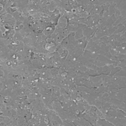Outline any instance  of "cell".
Here are the masks:
<instances>
[{
    "instance_id": "13",
    "label": "cell",
    "mask_w": 126,
    "mask_h": 126,
    "mask_svg": "<svg viewBox=\"0 0 126 126\" xmlns=\"http://www.w3.org/2000/svg\"><path fill=\"white\" fill-rule=\"evenodd\" d=\"M104 57H106V58H108V59H109V60H111V58H112V57H113V56L110 54L109 51H108V52H106V53H105Z\"/></svg>"
},
{
    "instance_id": "12",
    "label": "cell",
    "mask_w": 126,
    "mask_h": 126,
    "mask_svg": "<svg viewBox=\"0 0 126 126\" xmlns=\"http://www.w3.org/2000/svg\"><path fill=\"white\" fill-rule=\"evenodd\" d=\"M126 59V56L124 55V54H120L118 56V62H121V61H124Z\"/></svg>"
},
{
    "instance_id": "8",
    "label": "cell",
    "mask_w": 126,
    "mask_h": 126,
    "mask_svg": "<svg viewBox=\"0 0 126 126\" xmlns=\"http://www.w3.org/2000/svg\"><path fill=\"white\" fill-rule=\"evenodd\" d=\"M113 76V77H123V76H125V69L120 70V71L117 73H115Z\"/></svg>"
},
{
    "instance_id": "4",
    "label": "cell",
    "mask_w": 126,
    "mask_h": 126,
    "mask_svg": "<svg viewBox=\"0 0 126 126\" xmlns=\"http://www.w3.org/2000/svg\"><path fill=\"white\" fill-rule=\"evenodd\" d=\"M82 31H83V30H82L81 28H79V27L77 26V29H76V31L75 32V39H76V40H80V39H82V38L83 37Z\"/></svg>"
},
{
    "instance_id": "10",
    "label": "cell",
    "mask_w": 126,
    "mask_h": 126,
    "mask_svg": "<svg viewBox=\"0 0 126 126\" xmlns=\"http://www.w3.org/2000/svg\"><path fill=\"white\" fill-rule=\"evenodd\" d=\"M120 70H121V68H120V67H118V66H115V67H113V69L111 71H110L109 76H113V75H114L115 73L118 72V71H120Z\"/></svg>"
},
{
    "instance_id": "11",
    "label": "cell",
    "mask_w": 126,
    "mask_h": 126,
    "mask_svg": "<svg viewBox=\"0 0 126 126\" xmlns=\"http://www.w3.org/2000/svg\"><path fill=\"white\" fill-rule=\"evenodd\" d=\"M99 40L101 41L102 44H105V45H107V44L108 43V36H103V37H102V38L99 39Z\"/></svg>"
},
{
    "instance_id": "2",
    "label": "cell",
    "mask_w": 126,
    "mask_h": 126,
    "mask_svg": "<svg viewBox=\"0 0 126 126\" xmlns=\"http://www.w3.org/2000/svg\"><path fill=\"white\" fill-rule=\"evenodd\" d=\"M117 99L120 100V101L125 102V88H121L119 90V92L116 93V98Z\"/></svg>"
},
{
    "instance_id": "14",
    "label": "cell",
    "mask_w": 126,
    "mask_h": 126,
    "mask_svg": "<svg viewBox=\"0 0 126 126\" xmlns=\"http://www.w3.org/2000/svg\"><path fill=\"white\" fill-rule=\"evenodd\" d=\"M95 8H96V9H97V14H99L100 12L103 10V8H102L101 6H95Z\"/></svg>"
},
{
    "instance_id": "3",
    "label": "cell",
    "mask_w": 126,
    "mask_h": 126,
    "mask_svg": "<svg viewBox=\"0 0 126 126\" xmlns=\"http://www.w3.org/2000/svg\"><path fill=\"white\" fill-rule=\"evenodd\" d=\"M115 78V82L118 83L119 85V88L120 89L121 88H125V80H126V77L125 76H123V77H114Z\"/></svg>"
},
{
    "instance_id": "1",
    "label": "cell",
    "mask_w": 126,
    "mask_h": 126,
    "mask_svg": "<svg viewBox=\"0 0 126 126\" xmlns=\"http://www.w3.org/2000/svg\"><path fill=\"white\" fill-rule=\"evenodd\" d=\"M66 24H67V19L64 16H61V18L59 19L58 23H57L56 28H63L66 29Z\"/></svg>"
},
{
    "instance_id": "6",
    "label": "cell",
    "mask_w": 126,
    "mask_h": 126,
    "mask_svg": "<svg viewBox=\"0 0 126 126\" xmlns=\"http://www.w3.org/2000/svg\"><path fill=\"white\" fill-rule=\"evenodd\" d=\"M78 120H79V125H81V126H90L91 125V124H90L87 120H85L84 118L79 117Z\"/></svg>"
},
{
    "instance_id": "5",
    "label": "cell",
    "mask_w": 126,
    "mask_h": 126,
    "mask_svg": "<svg viewBox=\"0 0 126 126\" xmlns=\"http://www.w3.org/2000/svg\"><path fill=\"white\" fill-rule=\"evenodd\" d=\"M76 109L79 111V113H82L83 112H85V107L82 103H81L80 101H76Z\"/></svg>"
},
{
    "instance_id": "7",
    "label": "cell",
    "mask_w": 126,
    "mask_h": 126,
    "mask_svg": "<svg viewBox=\"0 0 126 126\" xmlns=\"http://www.w3.org/2000/svg\"><path fill=\"white\" fill-rule=\"evenodd\" d=\"M18 116V115H17ZM26 120H25V117H22V116H18V125H26Z\"/></svg>"
},
{
    "instance_id": "15",
    "label": "cell",
    "mask_w": 126,
    "mask_h": 126,
    "mask_svg": "<svg viewBox=\"0 0 126 126\" xmlns=\"http://www.w3.org/2000/svg\"><path fill=\"white\" fill-rule=\"evenodd\" d=\"M125 53H126V50H125V48H121V49H120V54H124V55H125Z\"/></svg>"
},
{
    "instance_id": "9",
    "label": "cell",
    "mask_w": 126,
    "mask_h": 126,
    "mask_svg": "<svg viewBox=\"0 0 126 126\" xmlns=\"http://www.w3.org/2000/svg\"><path fill=\"white\" fill-rule=\"evenodd\" d=\"M114 13H115V4L113 3L108 7V14H109V16H111V15L114 14Z\"/></svg>"
}]
</instances>
